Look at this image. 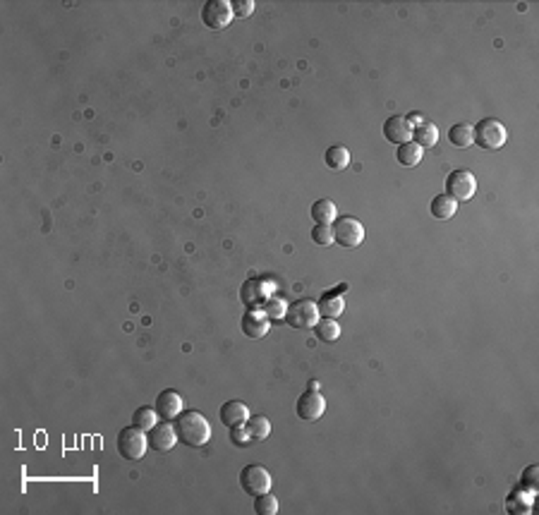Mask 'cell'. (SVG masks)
I'll return each mask as SVG.
<instances>
[{
	"instance_id": "obj_1",
	"label": "cell",
	"mask_w": 539,
	"mask_h": 515,
	"mask_svg": "<svg viewBox=\"0 0 539 515\" xmlns=\"http://www.w3.org/2000/svg\"><path fill=\"white\" fill-rule=\"evenodd\" d=\"M175 432H177V439L185 446H190V448H202L211 439L209 422H206V417L197 410H187V412L182 410L180 415L175 417Z\"/></svg>"
},
{
	"instance_id": "obj_2",
	"label": "cell",
	"mask_w": 539,
	"mask_h": 515,
	"mask_svg": "<svg viewBox=\"0 0 539 515\" xmlns=\"http://www.w3.org/2000/svg\"><path fill=\"white\" fill-rule=\"evenodd\" d=\"M475 130V144L486 151H496L506 144V125L496 118H484L477 123Z\"/></svg>"
},
{
	"instance_id": "obj_3",
	"label": "cell",
	"mask_w": 539,
	"mask_h": 515,
	"mask_svg": "<svg viewBox=\"0 0 539 515\" xmlns=\"http://www.w3.org/2000/svg\"><path fill=\"white\" fill-rule=\"evenodd\" d=\"M149 437L144 434V429L139 427H128L118 434V453L125 460H139L146 453Z\"/></svg>"
},
{
	"instance_id": "obj_4",
	"label": "cell",
	"mask_w": 539,
	"mask_h": 515,
	"mask_svg": "<svg viewBox=\"0 0 539 515\" xmlns=\"http://www.w3.org/2000/svg\"><path fill=\"white\" fill-rule=\"evenodd\" d=\"M285 324L292 326V329H300V331H307V329H314L319 322V309H317V302L312 300H295L292 305H288L285 309Z\"/></svg>"
},
{
	"instance_id": "obj_5",
	"label": "cell",
	"mask_w": 539,
	"mask_h": 515,
	"mask_svg": "<svg viewBox=\"0 0 539 515\" xmlns=\"http://www.w3.org/2000/svg\"><path fill=\"white\" fill-rule=\"evenodd\" d=\"M331 231H334V242H338L346 249L360 247L364 240V226L357 219H353V216L336 219L334 226H331Z\"/></svg>"
},
{
	"instance_id": "obj_6",
	"label": "cell",
	"mask_w": 539,
	"mask_h": 515,
	"mask_svg": "<svg viewBox=\"0 0 539 515\" xmlns=\"http://www.w3.org/2000/svg\"><path fill=\"white\" fill-rule=\"evenodd\" d=\"M477 192V180L470 170H453V173L446 177V194L453 197L456 202H470Z\"/></svg>"
},
{
	"instance_id": "obj_7",
	"label": "cell",
	"mask_w": 539,
	"mask_h": 515,
	"mask_svg": "<svg viewBox=\"0 0 539 515\" xmlns=\"http://www.w3.org/2000/svg\"><path fill=\"white\" fill-rule=\"evenodd\" d=\"M233 3L228 0H209L202 10V22L206 29H214V32H221L226 29L228 25L233 22Z\"/></svg>"
},
{
	"instance_id": "obj_8",
	"label": "cell",
	"mask_w": 539,
	"mask_h": 515,
	"mask_svg": "<svg viewBox=\"0 0 539 515\" xmlns=\"http://www.w3.org/2000/svg\"><path fill=\"white\" fill-rule=\"evenodd\" d=\"M271 484H273L271 472H268L264 465H247V467H243V472H240V486H243V491L250 496L271 491Z\"/></svg>"
},
{
	"instance_id": "obj_9",
	"label": "cell",
	"mask_w": 539,
	"mask_h": 515,
	"mask_svg": "<svg viewBox=\"0 0 539 515\" xmlns=\"http://www.w3.org/2000/svg\"><path fill=\"white\" fill-rule=\"evenodd\" d=\"M326 410V400L324 396L317 391V388H307L300 398H297V405H295V412L300 420L305 422H317Z\"/></svg>"
},
{
	"instance_id": "obj_10",
	"label": "cell",
	"mask_w": 539,
	"mask_h": 515,
	"mask_svg": "<svg viewBox=\"0 0 539 515\" xmlns=\"http://www.w3.org/2000/svg\"><path fill=\"white\" fill-rule=\"evenodd\" d=\"M177 441H180V439H177V432H175V427L170 425L168 420L158 422L156 427L149 429V444H151L156 451H161V453H168V451H173Z\"/></svg>"
},
{
	"instance_id": "obj_11",
	"label": "cell",
	"mask_w": 539,
	"mask_h": 515,
	"mask_svg": "<svg viewBox=\"0 0 539 515\" xmlns=\"http://www.w3.org/2000/svg\"><path fill=\"white\" fill-rule=\"evenodd\" d=\"M346 290H348V283H341L338 288L334 290V293H324L321 295V300L317 302V309H319V317L324 319H336L343 314V309H346Z\"/></svg>"
},
{
	"instance_id": "obj_12",
	"label": "cell",
	"mask_w": 539,
	"mask_h": 515,
	"mask_svg": "<svg viewBox=\"0 0 539 515\" xmlns=\"http://www.w3.org/2000/svg\"><path fill=\"white\" fill-rule=\"evenodd\" d=\"M271 326V319L266 317V312L259 307H250L243 317V334L247 338H264Z\"/></svg>"
},
{
	"instance_id": "obj_13",
	"label": "cell",
	"mask_w": 539,
	"mask_h": 515,
	"mask_svg": "<svg viewBox=\"0 0 539 515\" xmlns=\"http://www.w3.org/2000/svg\"><path fill=\"white\" fill-rule=\"evenodd\" d=\"M383 137H386L391 144H405L412 139V125L405 116H391L383 123Z\"/></svg>"
},
{
	"instance_id": "obj_14",
	"label": "cell",
	"mask_w": 539,
	"mask_h": 515,
	"mask_svg": "<svg viewBox=\"0 0 539 515\" xmlns=\"http://www.w3.org/2000/svg\"><path fill=\"white\" fill-rule=\"evenodd\" d=\"M532 503H535V491L525 489V486H515L506 499V511L510 515H530Z\"/></svg>"
},
{
	"instance_id": "obj_15",
	"label": "cell",
	"mask_w": 539,
	"mask_h": 515,
	"mask_svg": "<svg viewBox=\"0 0 539 515\" xmlns=\"http://www.w3.org/2000/svg\"><path fill=\"white\" fill-rule=\"evenodd\" d=\"M153 408H156L161 420H168V422L175 420V417L182 412V398H180V393L173 391V388H168V391L158 393L156 405H153Z\"/></svg>"
},
{
	"instance_id": "obj_16",
	"label": "cell",
	"mask_w": 539,
	"mask_h": 515,
	"mask_svg": "<svg viewBox=\"0 0 539 515\" xmlns=\"http://www.w3.org/2000/svg\"><path fill=\"white\" fill-rule=\"evenodd\" d=\"M250 417V408L245 403H240V400H228V403H223L221 408V422L226 425L228 429L233 427H243L245 422H247Z\"/></svg>"
},
{
	"instance_id": "obj_17",
	"label": "cell",
	"mask_w": 539,
	"mask_h": 515,
	"mask_svg": "<svg viewBox=\"0 0 539 515\" xmlns=\"http://www.w3.org/2000/svg\"><path fill=\"white\" fill-rule=\"evenodd\" d=\"M309 216L312 221H317L319 226H334V221L338 219V211H336V204L331 199H317L309 209Z\"/></svg>"
},
{
	"instance_id": "obj_18",
	"label": "cell",
	"mask_w": 539,
	"mask_h": 515,
	"mask_svg": "<svg viewBox=\"0 0 539 515\" xmlns=\"http://www.w3.org/2000/svg\"><path fill=\"white\" fill-rule=\"evenodd\" d=\"M268 297V288L266 283H261V280L252 278L247 280V283L243 285V302L247 307H257V305H264V300Z\"/></svg>"
},
{
	"instance_id": "obj_19",
	"label": "cell",
	"mask_w": 539,
	"mask_h": 515,
	"mask_svg": "<svg viewBox=\"0 0 539 515\" xmlns=\"http://www.w3.org/2000/svg\"><path fill=\"white\" fill-rule=\"evenodd\" d=\"M456 211H458V202L453 197H449V194H437V197L432 199V216L437 221L453 219Z\"/></svg>"
},
{
	"instance_id": "obj_20",
	"label": "cell",
	"mask_w": 539,
	"mask_h": 515,
	"mask_svg": "<svg viewBox=\"0 0 539 515\" xmlns=\"http://www.w3.org/2000/svg\"><path fill=\"white\" fill-rule=\"evenodd\" d=\"M412 137H415V144H420L422 149H429V146H434L439 142V130H437V125L434 123L422 120L420 125L412 128Z\"/></svg>"
},
{
	"instance_id": "obj_21",
	"label": "cell",
	"mask_w": 539,
	"mask_h": 515,
	"mask_svg": "<svg viewBox=\"0 0 539 515\" xmlns=\"http://www.w3.org/2000/svg\"><path fill=\"white\" fill-rule=\"evenodd\" d=\"M449 142L458 149H468L475 144V130L468 123H458L449 130Z\"/></svg>"
},
{
	"instance_id": "obj_22",
	"label": "cell",
	"mask_w": 539,
	"mask_h": 515,
	"mask_svg": "<svg viewBox=\"0 0 539 515\" xmlns=\"http://www.w3.org/2000/svg\"><path fill=\"white\" fill-rule=\"evenodd\" d=\"M424 156V149L420 144H415V142H405V144L398 146V151H395V158H398L400 165H405V168H412V165H417L422 161Z\"/></svg>"
},
{
	"instance_id": "obj_23",
	"label": "cell",
	"mask_w": 539,
	"mask_h": 515,
	"mask_svg": "<svg viewBox=\"0 0 539 515\" xmlns=\"http://www.w3.org/2000/svg\"><path fill=\"white\" fill-rule=\"evenodd\" d=\"M324 163L329 165L331 170H343L350 165V151L343 144H334L326 149L324 153Z\"/></svg>"
},
{
	"instance_id": "obj_24",
	"label": "cell",
	"mask_w": 539,
	"mask_h": 515,
	"mask_svg": "<svg viewBox=\"0 0 539 515\" xmlns=\"http://www.w3.org/2000/svg\"><path fill=\"white\" fill-rule=\"evenodd\" d=\"M245 429H247V434L252 437V441H264V439L271 434V422L266 420L264 415H252L247 417V422H245Z\"/></svg>"
},
{
	"instance_id": "obj_25",
	"label": "cell",
	"mask_w": 539,
	"mask_h": 515,
	"mask_svg": "<svg viewBox=\"0 0 539 515\" xmlns=\"http://www.w3.org/2000/svg\"><path fill=\"white\" fill-rule=\"evenodd\" d=\"M261 309L266 312V317L271 319V322H283V319H285V309H288V302H285L283 297H278V295H268L266 300H264Z\"/></svg>"
},
{
	"instance_id": "obj_26",
	"label": "cell",
	"mask_w": 539,
	"mask_h": 515,
	"mask_svg": "<svg viewBox=\"0 0 539 515\" xmlns=\"http://www.w3.org/2000/svg\"><path fill=\"white\" fill-rule=\"evenodd\" d=\"M314 334H317L319 341L324 343H334L341 336V326H338L336 319H319L317 326H314Z\"/></svg>"
},
{
	"instance_id": "obj_27",
	"label": "cell",
	"mask_w": 539,
	"mask_h": 515,
	"mask_svg": "<svg viewBox=\"0 0 539 515\" xmlns=\"http://www.w3.org/2000/svg\"><path fill=\"white\" fill-rule=\"evenodd\" d=\"M254 513L257 515H276L278 513V501L271 491H264V494L254 496Z\"/></svg>"
},
{
	"instance_id": "obj_28",
	"label": "cell",
	"mask_w": 539,
	"mask_h": 515,
	"mask_svg": "<svg viewBox=\"0 0 539 515\" xmlns=\"http://www.w3.org/2000/svg\"><path fill=\"white\" fill-rule=\"evenodd\" d=\"M132 422H135V427L149 432L151 427L158 425V412L156 408H137V412L132 415Z\"/></svg>"
},
{
	"instance_id": "obj_29",
	"label": "cell",
	"mask_w": 539,
	"mask_h": 515,
	"mask_svg": "<svg viewBox=\"0 0 539 515\" xmlns=\"http://www.w3.org/2000/svg\"><path fill=\"white\" fill-rule=\"evenodd\" d=\"M312 240L314 245H321V247H329L331 242H334V231H331V226H314L312 228Z\"/></svg>"
},
{
	"instance_id": "obj_30",
	"label": "cell",
	"mask_w": 539,
	"mask_h": 515,
	"mask_svg": "<svg viewBox=\"0 0 539 515\" xmlns=\"http://www.w3.org/2000/svg\"><path fill=\"white\" fill-rule=\"evenodd\" d=\"M537 477H539V465H530V467H527V470L523 472V477H520V486L537 491V486H539Z\"/></svg>"
},
{
	"instance_id": "obj_31",
	"label": "cell",
	"mask_w": 539,
	"mask_h": 515,
	"mask_svg": "<svg viewBox=\"0 0 539 515\" xmlns=\"http://www.w3.org/2000/svg\"><path fill=\"white\" fill-rule=\"evenodd\" d=\"M231 441L238 446V448H245V446H250L252 444V437L247 434V429H243V427H233L231 429Z\"/></svg>"
},
{
	"instance_id": "obj_32",
	"label": "cell",
	"mask_w": 539,
	"mask_h": 515,
	"mask_svg": "<svg viewBox=\"0 0 539 515\" xmlns=\"http://www.w3.org/2000/svg\"><path fill=\"white\" fill-rule=\"evenodd\" d=\"M252 13H254V3H252V0H235L233 3L235 17H250Z\"/></svg>"
}]
</instances>
